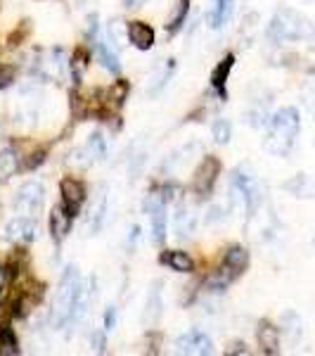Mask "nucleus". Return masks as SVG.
Segmentation results:
<instances>
[{
  "instance_id": "nucleus-1",
  "label": "nucleus",
  "mask_w": 315,
  "mask_h": 356,
  "mask_svg": "<svg viewBox=\"0 0 315 356\" xmlns=\"http://www.w3.org/2000/svg\"><path fill=\"white\" fill-rule=\"evenodd\" d=\"M299 129H301V117H299V112H296V107H282V110H278L271 117L263 147L271 154L287 157L296 143Z\"/></svg>"
},
{
  "instance_id": "nucleus-2",
  "label": "nucleus",
  "mask_w": 315,
  "mask_h": 356,
  "mask_svg": "<svg viewBox=\"0 0 315 356\" xmlns=\"http://www.w3.org/2000/svg\"><path fill=\"white\" fill-rule=\"evenodd\" d=\"M83 288V280L78 271L74 266H69L65 275L60 280V288L55 292V300H53V323L55 328H65L74 321V309H76L78 295H81Z\"/></svg>"
},
{
  "instance_id": "nucleus-3",
  "label": "nucleus",
  "mask_w": 315,
  "mask_h": 356,
  "mask_svg": "<svg viewBox=\"0 0 315 356\" xmlns=\"http://www.w3.org/2000/svg\"><path fill=\"white\" fill-rule=\"evenodd\" d=\"M313 31H315L313 24L301 13L282 8L271 19L266 36L273 43H289V41H303V38L313 36Z\"/></svg>"
},
{
  "instance_id": "nucleus-4",
  "label": "nucleus",
  "mask_w": 315,
  "mask_h": 356,
  "mask_svg": "<svg viewBox=\"0 0 315 356\" xmlns=\"http://www.w3.org/2000/svg\"><path fill=\"white\" fill-rule=\"evenodd\" d=\"M43 202H45V191L38 181H28L24 186L17 191V197H15V207L19 214H26V216H38L43 209Z\"/></svg>"
},
{
  "instance_id": "nucleus-5",
  "label": "nucleus",
  "mask_w": 315,
  "mask_h": 356,
  "mask_svg": "<svg viewBox=\"0 0 315 356\" xmlns=\"http://www.w3.org/2000/svg\"><path fill=\"white\" fill-rule=\"evenodd\" d=\"M232 186H237L239 191L244 193V200H247V214L251 216L256 209H259L261 200H263V191L259 186V181H256V176L251 174L247 166H239L237 171L232 174Z\"/></svg>"
},
{
  "instance_id": "nucleus-6",
  "label": "nucleus",
  "mask_w": 315,
  "mask_h": 356,
  "mask_svg": "<svg viewBox=\"0 0 315 356\" xmlns=\"http://www.w3.org/2000/svg\"><path fill=\"white\" fill-rule=\"evenodd\" d=\"M145 209L152 219L154 243L162 245L166 238V200H164V195L150 193V197H147V202H145Z\"/></svg>"
},
{
  "instance_id": "nucleus-7",
  "label": "nucleus",
  "mask_w": 315,
  "mask_h": 356,
  "mask_svg": "<svg viewBox=\"0 0 315 356\" xmlns=\"http://www.w3.org/2000/svg\"><path fill=\"white\" fill-rule=\"evenodd\" d=\"M176 352H178V354L204 356V354L214 352V342H211V337L206 335V332L190 330V332H185V335H180L178 340H176Z\"/></svg>"
},
{
  "instance_id": "nucleus-8",
  "label": "nucleus",
  "mask_w": 315,
  "mask_h": 356,
  "mask_svg": "<svg viewBox=\"0 0 315 356\" xmlns=\"http://www.w3.org/2000/svg\"><path fill=\"white\" fill-rule=\"evenodd\" d=\"M219 171H221V164H219V159L216 157H204V162L199 164V169L194 171V193H199V195H206L214 188V183H216V176H219Z\"/></svg>"
},
{
  "instance_id": "nucleus-9",
  "label": "nucleus",
  "mask_w": 315,
  "mask_h": 356,
  "mask_svg": "<svg viewBox=\"0 0 315 356\" xmlns=\"http://www.w3.org/2000/svg\"><path fill=\"white\" fill-rule=\"evenodd\" d=\"M8 240H12V243H31V240H36V221L31 219V216H17L8 223Z\"/></svg>"
},
{
  "instance_id": "nucleus-10",
  "label": "nucleus",
  "mask_w": 315,
  "mask_h": 356,
  "mask_svg": "<svg viewBox=\"0 0 315 356\" xmlns=\"http://www.w3.org/2000/svg\"><path fill=\"white\" fill-rule=\"evenodd\" d=\"M62 200H65V207L76 216V211L81 209L83 200H85V188L81 181L76 178H65L62 181Z\"/></svg>"
},
{
  "instance_id": "nucleus-11",
  "label": "nucleus",
  "mask_w": 315,
  "mask_h": 356,
  "mask_svg": "<svg viewBox=\"0 0 315 356\" xmlns=\"http://www.w3.org/2000/svg\"><path fill=\"white\" fill-rule=\"evenodd\" d=\"M71 221L74 214L67 209L65 204H55L53 211H50V231H53V238L60 243V240L67 238V233L71 231Z\"/></svg>"
},
{
  "instance_id": "nucleus-12",
  "label": "nucleus",
  "mask_w": 315,
  "mask_h": 356,
  "mask_svg": "<svg viewBox=\"0 0 315 356\" xmlns=\"http://www.w3.org/2000/svg\"><path fill=\"white\" fill-rule=\"evenodd\" d=\"M164 312V300H162V283H152L150 295H147V304H145V314H142V323L145 325H157L159 318H162Z\"/></svg>"
},
{
  "instance_id": "nucleus-13",
  "label": "nucleus",
  "mask_w": 315,
  "mask_h": 356,
  "mask_svg": "<svg viewBox=\"0 0 315 356\" xmlns=\"http://www.w3.org/2000/svg\"><path fill=\"white\" fill-rule=\"evenodd\" d=\"M107 219V191L100 188V193L95 195L93 204H90V211H88V233H97L102 228V223Z\"/></svg>"
},
{
  "instance_id": "nucleus-14",
  "label": "nucleus",
  "mask_w": 315,
  "mask_h": 356,
  "mask_svg": "<svg viewBox=\"0 0 315 356\" xmlns=\"http://www.w3.org/2000/svg\"><path fill=\"white\" fill-rule=\"evenodd\" d=\"M128 43H133L137 50H150L154 45L152 26L142 24V22H130L128 24Z\"/></svg>"
},
{
  "instance_id": "nucleus-15",
  "label": "nucleus",
  "mask_w": 315,
  "mask_h": 356,
  "mask_svg": "<svg viewBox=\"0 0 315 356\" xmlns=\"http://www.w3.org/2000/svg\"><path fill=\"white\" fill-rule=\"evenodd\" d=\"M284 191H287L289 195H294V197H301V200H311L315 197V181L311 176H306V174H299V176H294L291 181L284 183Z\"/></svg>"
},
{
  "instance_id": "nucleus-16",
  "label": "nucleus",
  "mask_w": 315,
  "mask_h": 356,
  "mask_svg": "<svg viewBox=\"0 0 315 356\" xmlns=\"http://www.w3.org/2000/svg\"><path fill=\"white\" fill-rule=\"evenodd\" d=\"M259 344L266 354H275L280 349V330L268 321H263L259 325Z\"/></svg>"
},
{
  "instance_id": "nucleus-17",
  "label": "nucleus",
  "mask_w": 315,
  "mask_h": 356,
  "mask_svg": "<svg viewBox=\"0 0 315 356\" xmlns=\"http://www.w3.org/2000/svg\"><path fill=\"white\" fill-rule=\"evenodd\" d=\"M194 223H197V216H194L190 207H178V211H176V233H178L180 240L190 238L194 233Z\"/></svg>"
},
{
  "instance_id": "nucleus-18",
  "label": "nucleus",
  "mask_w": 315,
  "mask_h": 356,
  "mask_svg": "<svg viewBox=\"0 0 315 356\" xmlns=\"http://www.w3.org/2000/svg\"><path fill=\"white\" fill-rule=\"evenodd\" d=\"M95 53H97V60H100V65L105 67L107 72H112V74L121 72L117 50H112V45H105V41H95Z\"/></svg>"
},
{
  "instance_id": "nucleus-19",
  "label": "nucleus",
  "mask_w": 315,
  "mask_h": 356,
  "mask_svg": "<svg viewBox=\"0 0 315 356\" xmlns=\"http://www.w3.org/2000/svg\"><path fill=\"white\" fill-rule=\"evenodd\" d=\"M230 15H232V0H216L209 13V26H214V29L225 26Z\"/></svg>"
},
{
  "instance_id": "nucleus-20",
  "label": "nucleus",
  "mask_w": 315,
  "mask_h": 356,
  "mask_svg": "<svg viewBox=\"0 0 315 356\" xmlns=\"http://www.w3.org/2000/svg\"><path fill=\"white\" fill-rule=\"evenodd\" d=\"M126 95H128V83H126V81H117V83H112L110 88L105 90V93H102V100H105L107 107L117 110V107L124 105Z\"/></svg>"
},
{
  "instance_id": "nucleus-21",
  "label": "nucleus",
  "mask_w": 315,
  "mask_h": 356,
  "mask_svg": "<svg viewBox=\"0 0 315 356\" xmlns=\"http://www.w3.org/2000/svg\"><path fill=\"white\" fill-rule=\"evenodd\" d=\"M232 62H235V57L228 55L225 60H223L221 65L214 69V74H211V83H214V88L221 93V97H225V79H228V74H230V69H232Z\"/></svg>"
},
{
  "instance_id": "nucleus-22",
  "label": "nucleus",
  "mask_w": 315,
  "mask_h": 356,
  "mask_svg": "<svg viewBox=\"0 0 315 356\" xmlns=\"http://www.w3.org/2000/svg\"><path fill=\"white\" fill-rule=\"evenodd\" d=\"M164 264H169V266L178 273H190L192 271V259L187 257V252H166Z\"/></svg>"
},
{
  "instance_id": "nucleus-23",
  "label": "nucleus",
  "mask_w": 315,
  "mask_h": 356,
  "mask_svg": "<svg viewBox=\"0 0 315 356\" xmlns=\"http://www.w3.org/2000/svg\"><path fill=\"white\" fill-rule=\"evenodd\" d=\"M17 169H19V157H17V152L15 150L0 152V181L12 178Z\"/></svg>"
},
{
  "instance_id": "nucleus-24",
  "label": "nucleus",
  "mask_w": 315,
  "mask_h": 356,
  "mask_svg": "<svg viewBox=\"0 0 315 356\" xmlns=\"http://www.w3.org/2000/svg\"><path fill=\"white\" fill-rule=\"evenodd\" d=\"M187 10H190V0H178V3H176L173 15H171V19H169V24H166V29H169V31H178V29L185 24V19H187Z\"/></svg>"
},
{
  "instance_id": "nucleus-25",
  "label": "nucleus",
  "mask_w": 315,
  "mask_h": 356,
  "mask_svg": "<svg viewBox=\"0 0 315 356\" xmlns=\"http://www.w3.org/2000/svg\"><path fill=\"white\" fill-rule=\"evenodd\" d=\"M19 354V344H17L15 332L10 328L0 330V356H15Z\"/></svg>"
},
{
  "instance_id": "nucleus-26",
  "label": "nucleus",
  "mask_w": 315,
  "mask_h": 356,
  "mask_svg": "<svg viewBox=\"0 0 315 356\" xmlns=\"http://www.w3.org/2000/svg\"><path fill=\"white\" fill-rule=\"evenodd\" d=\"M211 134H214V140L219 143V145H225V143H230L232 126H230V122H228V119H216L214 129H211Z\"/></svg>"
},
{
  "instance_id": "nucleus-27",
  "label": "nucleus",
  "mask_w": 315,
  "mask_h": 356,
  "mask_svg": "<svg viewBox=\"0 0 315 356\" xmlns=\"http://www.w3.org/2000/svg\"><path fill=\"white\" fill-rule=\"evenodd\" d=\"M88 152L93 154V159H105L107 157V143H105V138H102V134H90L88 138Z\"/></svg>"
},
{
  "instance_id": "nucleus-28",
  "label": "nucleus",
  "mask_w": 315,
  "mask_h": 356,
  "mask_svg": "<svg viewBox=\"0 0 315 356\" xmlns=\"http://www.w3.org/2000/svg\"><path fill=\"white\" fill-rule=\"evenodd\" d=\"M90 164H93V154L88 152V147H78V150H74L71 157H69V166H71V169H88Z\"/></svg>"
},
{
  "instance_id": "nucleus-29",
  "label": "nucleus",
  "mask_w": 315,
  "mask_h": 356,
  "mask_svg": "<svg viewBox=\"0 0 315 356\" xmlns=\"http://www.w3.org/2000/svg\"><path fill=\"white\" fill-rule=\"evenodd\" d=\"M12 81H15V67L0 65V88H8Z\"/></svg>"
},
{
  "instance_id": "nucleus-30",
  "label": "nucleus",
  "mask_w": 315,
  "mask_h": 356,
  "mask_svg": "<svg viewBox=\"0 0 315 356\" xmlns=\"http://www.w3.org/2000/svg\"><path fill=\"white\" fill-rule=\"evenodd\" d=\"M117 321H119L117 307H107V312H105V332H112L114 328H117Z\"/></svg>"
},
{
  "instance_id": "nucleus-31",
  "label": "nucleus",
  "mask_w": 315,
  "mask_h": 356,
  "mask_svg": "<svg viewBox=\"0 0 315 356\" xmlns=\"http://www.w3.org/2000/svg\"><path fill=\"white\" fill-rule=\"evenodd\" d=\"M90 344L95 347V352H105V332L95 330L93 335H90Z\"/></svg>"
},
{
  "instance_id": "nucleus-32",
  "label": "nucleus",
  "mask_w": 315,
  "mask_h": 356,
  "mask_svg": "<svg viewBox=\"0 0 315 356\" xmlns=\"http://www.w3.org/2000/svg\"><path fill=\"white\" fill-rule=\"evenodd\" d=\"M249 349H247V344H242V342H235L230 349H228V354H247Z\"/></svg>"
},
{
  "instance_id": "nucleus-33",
  "label": "nucleus",
  "mask_w": 315,
  "mask_h": 356,
  "mask_svg": "<svg viewBox=\"0 0 315 356\" xmlns=\"http://www.w3.org/2000/svg\"><path fill=\"white\" fill-rule=\"evenodd\" d=\"M128 233H130V235H128V245L133 247V245H135V240H137V235H140V228H137V226H133V228H130Z\"/></svg>"
},
{
  "instance_id": "nucleus-34",
  "label": "nucleus",
  "mask_w": 315,
  "mask_h": 356,
  "mask_svg": "<svg viewBox=\"0 0 315 356\" xmlns=\"http://www.w3.org/2000/svg\"><path fill=\"white\" fill-rule=\"evenodd\" d=\"M5 283H8V275H5V268L0 266V300H3V292H5Z\"/></svg>"
},
{
  "instance_id": "nucleus-35",
  "label": "nucleus",
  "mask_w": 315,
  "mask_h": 356,
  "mask_svg": "<svg viewBox=\"0 0 315 356\" xmlns=\"http://www.w3.org/2000/svg\"><path fill=\"white\" fill-rule=\"evenodd\" d=\"M147 0H124L126 8H140V5H145Z\"/></svg>"
},
{
  "instance_id": "nucleus-36",
  "label": "nucleus",
  "mask_w": 315,
  "mask_h": 356,
  "mask_svg": "<svg viewBox=\"0 0 315 356\" xmlns=\"http://www.w3.org/2000/svg\"><path fill=\"white\" fill-rule=\"evenodd\" d=\"M306 105H308V110H311L315 114V88H313V93H308V100H306Z\"/></svg>"
},
{
  "instance_id": "nucleus-37",
  "label": "nucleus",
  "mask_w": 315,
  "mask_h": 356,
  "mask_svg": "<svg viewBox=\"0 0 315 356\" xmlns=\"http://www.w3.org/2000/svg\"><path fill=\"white\" fill-rule=\"evenodd\" d=\"M313 245H315V240H313Z\"/></svg>"
}]
</instances>
